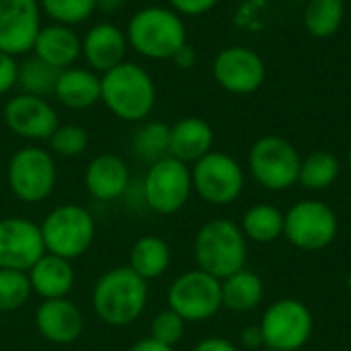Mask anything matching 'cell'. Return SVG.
<instances>
[{"label":"cell","instance_id":"9c48e42d","mask_svg":"<svg viewBox=\"0 0 351 351\" xmlns=\"http://www.w3.org/2000/svg\"><path fill=\"white\" fill-rule=\"evenodd\" d=\"M339 230L337 214L321 199L296 202L288 214H284V237L300 251L327 249Z\"/></svg>","mask_w":351,"mask_h":351},{"label":"cell","instance_id":"484cf974","mask_svg":"<svg viewBox=\"0 0 351 351\" xmlns=\"http://www.w3.org/2000/svg\"><path fill=\"white\" fill-rule=\"evenodd\" d=\"M241 230L247 241L259 245L274 243L284 237V214L271 204H255L245 212L241 220Z\"/></svg>","mask_w":351,"mask_h":351},{"label":"cell","instance_id":"e0dca14e","mask_svg":"<svg viewBox=\"0 0 351 351\" xmlns=\"http://www.w3.org/2000/svg\"><path fill=\"white\" fill-rule=\"evenodd\" d=\"M37 333L56 346L74 343L84 331V315L76 302L68 298L43 300L35 311Z\"/></svg>","mask_w":351,"mask_h":351},{"label":"cell","instance_id":"2e32d148","mask_svg":"<svg viewBox=\"0 0 351 351\" xmlns=\"http://www.w3.org/2000/svg\"><path fill=\"white\" fill-rule=\"evenodd\" d=\"M41 16L39 0H0V51L12 58L31 53Z\"/></svg>","mask_w":351,"mask_h":351},{"label":"cell","instance_id":"d4e9b609","mask_svg":"<svg viewBox=\"0 0 351 351\" xmlns=\"http://www.w3.org/2000/svg\"><path fill=\"white\" fill-rule=\"evenodd\" d=\"M220 284H222V306L232 313L255 311L265 294L263 280L249 269H241L220 280Z\"/></svg>","mask_w":351,"mask_h":351},{"label":"cell","instance_id":"8d00e7d4","mask_svg":"<svg viewBox=\"0 0 351 351\" xmlns=\"http://www.w3.org/2000/svg\"><path fill=\"white\" fill-rule=\"evenodd\" d=\"M241 343L247 350H257V348H265L263 346V333L259 325H249L241 331Z\"/></svg>","mask_w":351,"mask_h":351},{"label":"cell","instance_id":"f546056e","mask_svg":"<svg viewBox=\"0 0 351 351\" xmlns=\"http://www.w3.org/2000/svg\"><path fill=\"white\" fill-rule=\"evenodd\" d=\"M58 74H60L58 70H53L51 66H47L45 62H41L39 58H35L31 53L29 58H25L19 64L16 86L21 88V93L35 95V97H45L47 99L49 95H53Z\"/></svg>","mask_w":351,"mask_h":351},{"label":"cell","instance_id":"4fadbf2b","mask_svg":"<svg viewBox=\"0 0 351 351\" xmlns=\"http://www.w3.org/2000/svg\"><path fill=\"white\" fill-rule=\"evenodd\" d=\"M214 80L230 95H251L265 82L263 58L247 45H228L216 53L212 64Z\"/></svg>","mask_w":351,"mask_h":351},{"label":"cell","instance_id":"44dd1931","mask_svg":"<svg viewBox=\"0 0 351 351\" xmlns=\"http://www.w3.org/2000/svg\"><path fill=\"white\" fill-rule=\"evenodd\" d=\"M53 97L72 111L90 109L101 101V74L90 68L70 66L58 74Z\"/></svg>","mask_w":351,"mask_h":351},{"label":"cell","instance_id":"6da1fadb","mask_svg":"<svg viewBox=\"0 0 351 351\" xmlns=\"http://www.w3.org/2000/svg\"><path fill=\"white\" fill-rule=\"evenodd\" d=\"M101 103L121 121H146L156 105V84L152 74L144 66L123 60L101 74Z\"/></svg>","mask_w":351,"mask_h":351},{"label":"cell","instance_id":"5b68a950","mask_svg":"<svg viewBox=\"0 0 351 351\" xmlns=\"http://www.w3.org/2000/svg\"><path fill=\"white\" fill-rule=\"evenodd\" d=\"M45 253L74 261L82 257L97 234L93 214L78 204H62L53 208L39 224Z\"/></svg>","mask_w":351,"mask_h":351},{"label":"cell","instance_id":"f1b7e54d","mask_svg":"<svg viewBox=\"0 0 351 351\" xmlns=\"http://www.w3.org/2000/svg\"><path fill=\"white\" fill-rule=\"evenodd\" d=\"M169 140H171V125L158 119H146L136 130L132 138V148L140 160L152 165L169 156Z\"/></svg>","mask_w":351,"mask_h":351},{"label":"cell","instance_id":"8992f818","mask_svg":"<svg viewBox=\"0 0 351 351\" xmlns=\"http://www.w3.org/2000/svg\"><path fill=\"white\" fill-rule=\"evenodd\" d=\"M58 169L53 154L41 146H23L12 152L6 165L10 193L23 204H39L53 193Z\"/></svg>","mask_w":351,"mask_h":351},{"label":"cell","instance_id":"9a60e30c","mask_svg":"<svg viewBox=\"0 0 351 351\" xmlns=\"http://www.w3.org/2000/svg\"><path fill=\"white\" fill-rule=\"evenodd\" d=\"M2 119L14 136L31 142L49 140V136L60 125L53 105L45 97L27 93H16L6 101Z\"/></svg>","mask_w":351,"mask_h":351},{"label":"cell","instance_id":"ffe728a7","mask_svg":"<svg viewBox=\"0 0 351 351\" xmlns=\"http://www.w3.org/2000/svg\"><path fill=\"white\" fill-rule=\"evenodd\" d=\"M84 187L97 202H115L130 189L128 162L111 152L97 154L84 171Z\"/></svg>","mask_w":351,"mask_h":351},{"label":"cell","instance_id":"1f68e13d","mask_svg":"<svg viewBox=\"0 0 351 351\" xmlns=\"http://www.w3.org/2000/svg\"><path fill=\"white\" fill-rule=\"evenodd\" d=\"M33 290L25 271L0 269V313H12L23 308Z\"/></svg>","mask_w":351,"mask_h":351},{"label":"cell","instance_id":"7bdbcfd3","mask_svg":"<svg viewBox=\"0 0 351 351\" xmlns=\"http://www.w3.org/2000/svg\"><path fill=\"white\" fill-rule=\"evenodd\" d=\"M348 165H350V169H351V148L348 150Z\"/></svg>","mask_w":351,"mask_h":351},{"label":"cell","instance_id":"277c9868","mask_svg":"<svg viewBox=\"0 0 351 351\" xmlns=\"http://www.w3.org/2000/svg\"><path fill=\"white\" fill-rule=\"evenodd\" d=\"M247 237L241 226L228 218H214L206 222L193 241V257L197 269L224 280L247 263Z\"/></svg>","mask_w":351,"mask_h":351},{"label":"cell","instance_id":"ba28073f","mask_svg":"<svg viewBox=\"0 0 351 351\" xmlns=\"http://www.w3.org/2000/svg\"><path fill=\"white\" fill-rule=\"evenodd\" d=\"M191 191L193 181L189 165L173 156L152 162L142 179V197L146 206L160 216H173L183 210Z\"/></svg>","mask_w":351,"mask_h":351},{"label":"cell","instance_id":"7c38bea8","mask_svg":"<svg viewBox=\"0 0 351 351\" xmlns=\"http://www.w3.org/2000/svg\"><path fill=\"white\" fill-rule=\"evenodd\" d=\"M263 333V346L278 351L302 350L313 335V313L296 298L276 300L259 323Z\"/></svg>","mask_w":351,"mask_h":351},{"label":"cell","instance_id":"4316f807","mask_svg":"<svg viewBox=\"0 0 351 351\" xmlns=\"http://www.w3.org/2000/svg\"><path fill=\"white\" fill-rule=\"evenodd\" d=\"M346 19L343 0H308L304 8V29L317 39H329L337 35Z\"/></svg>","mask_w":351,"mask_h":351},{"label":"cell","instance_id":"d6a6232c","mask_svg":"<svg viewBox=\"0 0 351 351\" xmlns=\"http://www.w3.org/2000/svg\"><path fill=\"white\" fill-rule=\"evenodd\" d=\"M49 150L64 158H76L88 148V132L78 123H60L49 136Z\"/></svg>","mask_w":351,"mask_h":351},{"label":"cell","instance_id":"603a6c76","mask_svg":"<svg viewBox=\"0 0 351 351\" xmlns=\"http://www.w3.org/2000/svg\"><path fill=\"white\" fill-rule=\"evenodd\" d=\"M214 146V130L202 117H183L171 125L169 140V156L193 165L212 152Z\"/></svg>","mask_w":351,"mask_h":351},{"label":"cell","instance_id":"3957f363","mask_svg":"<svg viewBox=\"0 0 351 351\" xmlns=\"http://www.w3.org/2000/svg\"><path fill=\"white\" fill-rule=\"evenodd\" d=\"M128 45L146 60H173L187 43V27L179 12L171 6L138 8L125 27Z\"/></svg>","mask_w":351,"mask_h":351},{"label":"cell","instance_id":"836d02e7","mask_svg":"<svg viewBox=\"0 0 351 351\" xmlns=\"http://www.w3.org/2000/svg\"><path fill=\"white\" fill-rule=\"evenodd\" d=\"M185 325L187 323L175 311H171V308L160 311L154 315V319L150 323V337L165 346L175 348L185 335Z\"/></svg>","mask_w":351,"mask_h":351},{"label":"cell","instance_id":"74e56055","mask_svg":"<svg viewBox=\"0 0 351 351\" xmlns=\"http://www.w3.org/2000/svg\"><path fill=\"white\" fill-rule=\"evenodd\" d=\"M193 351H239V348L224 337H208V339H202L193 348Z\"/></svg>","mask_w":351,"mask_h":351},{"label":"cell","instance_id":"7402d4cb","mask_svg":"<svg viewBox=\"0 0 351 351\" xmlns=\"http://www.w3.org/2000/svg\"><path fill=\"white\" fill-rule=\"evenodd\" d=\"M27 278L33 294L43 300L68 298L76 280L72 261L51 253H43L41 259L27 271Z\"/></svg>","mask_w":351,"mask_h":351},{"label":"cell","instance_id":"83f0119b","mask_svg":"<svg viewBox=\"0 0 351 351\" xmlns=\"http://www.w3.org/2000/svg\"><path fill=\"white\" fill-rule=\"evenodd\" d=\"M341 173L339 158L329 150H315L306 158H302L298 183L308 191H325L329 189Z\"/></svg>","mask_w":351,"mask_h":351},{"label":"cell","instance_id":"30bf717a","mask_svg":"<svg viewBox=\"0 0 351 351\" xmlns=\"http://www.w3.org/2000/svg\"><path fill=\"white\" fill-rule=\"evenodd\" d=\"M167 302L185 323H204L222 308V284L202 269H189L171 284Z\"/></svg>","mask_w":351,"mask_h":351},{"label":"cell","instance_id":"cb8c5ba5","mask_svg":"<svg viewBox=\"0 0 351 351\" xmlns=\"http://www.w3.org/2000/svg\"><path fill=\"white\" fill-rule=\"evenodd\" d=\"M142 280L150 282L167 274L171 265V247L165 239L156 234L140 237L130 249L128 263Z\"/></svg>","mask_w":351,"mask_h":351},{"label":"cell","instance_id":"d590c367","mask_svg":"<svg viewBox=\"0 0 351 351\" xmlns=\"http://www.w3.org/2000/svg\"><path fill=\"white\" fill-rule=\"evenodd\" d=\"M16 72H19L16 58L0 51V95H6L16 86Z\"/></svg>","mask_w":351,"mask_h":351},{"label":"cell","instance_id":"b9f144b4","mask_svg":"<svg viewBox=\"0 0 351 351\" xmlns=\"http://www.w3.org/2000/svg\"><path fill=\"white\" fill-rule=\"evenodd\" d=\"M348 288H350V292H351V271L348 274Z\"/></svg>","mask_w":351,"mask_h":351},{"label":"cell","instance_id":"4dcf8cb0","mask_svg":"<svg viewBox=\"0 0 351 351\" xmlns=\"http://www.w3.org/2000/svg\"><path fill=\"white\" fill-rule=\"evenodd\" d=\"M39 6L49 23H60L68 27L86 23L97 12L95 0H39Z\"/></svg>","mask_w":351,"mask_h":351},{"label":"cell","instance_id":"ab89813d","mask_svg":"<svg viewBox=\"0 0 351 351\" xmlns=\"http://www.w3.org/2000/svg\"><path fill=\"white\" fill-rule=\"evenodd\" d=\"M128 351H175L171 346H165V343H160V341H156V339H152V337H144V339H140V341H136L132 348Z\"/></svg>","mask_w":351,"mask_h":351},{"label":"cell","instance_id":"7a4b0ae2","mask_svg":"<svg viewBox=\"0 0 351 351\" xmlns=\"http://www.w3.org/2000/svg\"><path fill=\"white\" fill-rule=\"evenodd\" d=\"M90 304L95 315L109 327L136 323L148 304V282L130 265L107 269L93 286Z\"/></svg>","mask_w":351,"mask_h":351},{"label":"cell","instance_id":"5bb4252c","mask_svg":"<svg viewBox=\"0 0 351 351\" xmlns=\"http://www.w3.org/2000/svg\"><path fill=\"white\" fill-rule=\"evenodd\" d=\"M45 253L39 224L25 216L0 218V269L29 271Z\"/></svg>","mask_w":351,"mask_h":351},{"label":"cell","instance_id":"ee69618b","mask_svg":"<svg viewBox=\"0 0 351 351\" xmlns=\"http://www.w3.org/2000/svg\"><path fill=\"white\" fill-rule=\"evenodd\" d=\"M263 351H278V350H269V348H265V350Z\"/></svg>","mask_w":351,"mask_h":351},{"label":"cell","instance_id":"60d3db41","mask_svg":"<svg viewBox=\"0 0 351 351\" xmlns=\"http://www.w3.org/2000/svg\"><path fill=\"white\" fill-rule=\"evenodd\" d=\"M95 2H97V10H101L105 14L119 12L125 6V0H95Z\"/></svg>","mask_w":351,"mask_h":351},{"label":"cell","instance_id":"e575fe53","mask_svg":"<svg viewBox=\"0 0 351 351\" xmlns=\"http://www.w3.org/2000/svg\"><path fill=\"white\" fill-rule=\"evenodd\" d=\"M167 2L181 16H202L220 4V0H167Z\"/></svg>","mask_w":351,"mask_h":351},{"label":"cell","instance_id":"d6986e66","mask_svg":"<svg viewBox=\"0 0 351 351\" xmlns=\"http://www.w3.org/2000/svg\"><path fill=\"white\" fill-rule=\"evenodd\" d=\"M31 53L51 66L53 70L62 72L82 58V37L74 31V27L47 23L41 25Z\"/></svg>","mask_w":351,"mask_h":351},{"label":"cell","instance_id":"f35d334b","mask_svg":"<svg viewBox=\"0 0 351 351\" xmlns=\"http://www.w3.org/2000/svg\"><path fill=\"white\" fill-rule=\"evenodd\" d=\"M173 62H175V66L177 68H181V70H189V68H193L195 66V62H197V53H195V49H193V45H189V41L173 56Z\"/></svg>","mask_w":351,"mask_h":351},{"label":"cell","instance_id":"ac0fdd59","mask_svg":"<svg viewBox=\"0 0 351 351\" xmlns=\"http://www.w3.org/2000/svg\"><path fill=\"white\" fill-rule=\"evenodd\" d=\"M128 47L125 29L109 21L95 23L82 37V58L86 68L97 74H105L107 70L121 64L125 60Z\"/></svg>","mask_w":351,"mask_h":351},{"label":"cell","instance_id":"52a82bcc","mask_svg":"<svg viewBox=\"0 0 351 351\" xmlns=\"http://www.w3.org/2000/svg\"><path fill=\"white\" fill-rule=\"evenodd\" d=\"M249 171L253 179L269 191H286L298 183L302 156L296 146L282 136H263L249 150Z\"/></svg>","mask_w":351,"mask_h":351},{"label":"cell","instance_id":"8fae6325","mask_svg":"<svg viewBox=\"0 0 351 351\" xmlns=\"http://www.w3.org/2000/svg\"><path fill=\"white\" fill-rule=\"evenodd\" d=\"M193 191L212 206L237 202L245 189V171L239 160L226 152L212 150L191 169Z\"/></svg>","mask_w":351,"mask_h":351}]
</instances>
